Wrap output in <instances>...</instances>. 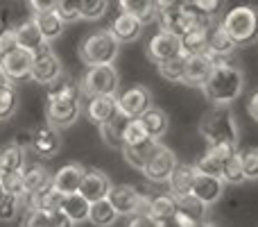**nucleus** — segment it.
<instances>
[{
	"instance_id": "obj_1",
	"label": "nucleus",
	"mask_w": 258,
	"mask_h": 227,
	"mask_svg": "<svg viewBox=\"0 0 258 227\" xmlns=\"http://www.w3.org/2000/svg\"><path fill=\"white\" fill-rule=\"evenodd\" d=\"M200 89L204 94V98L211 100L213 105L229 107L233 100L240 98L242 89H245V73L236 64L229 62V59L227 62H215L213 73H211L209 80Z\"/></svg>"
},
{
	"instance_id": "obj_2",
	"label": "nucleus",
	"mask_w": 258,
	"mask_h": 227,
	"mask_svg": "<svg viewBox=\"0 0 258 227\" xmlns=\"http://www.w3.org/2000/svg\"><path fill=\"white\" fill-rule=\"evenodd\" d=\"M200 134L209 148L215 146H231L238 148V139H240V129H238L236 116L224 105H213L200 120Z\"/></svg>"
},
{
	"instance_id": "obj_3",
	"label": "nucleus",
	"mask_w": 258,
	"mask_h": 227,
	"mask_svg": "<svg viewBox=\"0 0 258 227\" xmlns=\"http://www.w3.org/2000/svg\"><path fill=\"white\" fill-rule=\"evenodd\" d=\"M220 25L238 48L258 43V7L254 5H238L229 9Z\"/></svg>"
},
{
	"instance_id": "obj_4",
	"label": "nucleus",
	"mask_w": 258,
	"mask_h": 227,
	"mask_svg": "<svg viewBox=\"0 0 258 227\" xmlns=\"http://www.w3.org/2000/svg\"><path fill=\"white\" fill-rule=\"evenodd\" d=\"M80 59L86 66H104V64H113L120 55V43L113 39L109 30H98L84 36L80 43Z\"/></svg>"
},
{
	"instance_id": "obj_5",
	"label": "nucleus",
	"mask_w": 258,
	"mask_h": 227,
	"mask_svg": "<svg viewBox=\"0 0 258 227\" xmlns=\"http://www.w3.org/2000/svg\"><path fill=\"white\" fill-rule=\"evenodd\" d=\"M118 86H120V77L113 64H104V66H89L80 82V89L86 98H95V96H116Z\"/></svg>"
},
{
	"instance_id": "obj_6",
	"label": "nucleus",
	"mask_w": 258,
	"mask_h": 227,
	"mask_svg": "<svg viewBox=\"0 0 258 227\" xmlns=\"http://www.w3.org/2000/svg\"><path fill=\"white\" fill-rule=\"evenodd\" d=\"M156 21H159L161 30L163 32H170V34L179 36L181 39L186 32L195 30V27H209L211 23L202 21V18H197L192 12H188L186 7L181 5H174V7H168V9H161V12H156Z\"/></svg>"
},
{
	"instance_id": "obj_7",
	"label": "nucleus",
	"mask_w": 258,
	"mask_h": 227,
	"mask_svg": "<svg viewBox=\"0 0 258 227\" xmlns=\"http://www.w3.org/2000/svg\"><path fill=\"white\" fill-rule=\"evenodd\" d=\"M61 75H63L61 59L54 55V50L50 48V43H45L43 48H39L34 55H32V75H30V80L50 86Z\"/></svg>"
},
{
	"instance_id": "obj_8",
	"label": "nucleus",
	"mask_w": 258,
	"mask_h": 227,
	"mask_svg": "<svg viewBox=\"0 0 258 227\" xmlns=\"http://www.w3.org/2000/svg\"><path fill=\"white\" fill-rule=\"evenodd\" d=\"M177 166H179L177 155H174L168 146H163V143L156 141V148L152 150L150 159H147V164L143 166L141 173L145 175L150 182L161 184V182H168L170 175L174 173V168H177Z\"/></svg>"
},
{
	"instance_id": "obj_9",
	"label": "nucleus",
	"mask_w": 258,
	"mask_h": 227,
	"mask_svg": "<svg viewBox=\"0 0 258 227\" xmlns=\"http://www.w3.org/2000/svg\"><path fill=\"white\" fill-rule=\"evenodd\" d=\"M82 116V98L75 100H50L45 105V123L54 129H66Z\"/></svg>"
},
{
	"instance_id": "obj_10",
	"label": "nucleus",
	"mask_w": 258,
	"mask_h": 227,
	"mask_svg": "<svg viewBox=\"0 0 258 227\" xmlns=\"http://www.w3.org/2000/svg\"><path fill=\"white\" fill-rule=\"evenodd\" d=\"M118 100V114L125 118H141L147 109L152 107V94L145 86H132L116 96Z\"/></svg>"
},
{
	"instance_id": "obj_11",
	"label": "nucleus",
	"mask_w": 258,
	"mask_h": 227,
	"mask_svg": "<svg viewBox=\"0 0 258 227\" xmlns=\"http://www.w3.org/2000/svg\"><path fill=\"white\" fill-rule=\"evenodd\" d=\"M179 55H181V41H179V36L170 34V32L161 30L159 34H154L150 39V43H147V57H150L156 66L179 57Z\"/></svg>"
},
{
	"instance_id": "obj_12",
	"label": "nucleus",
	"mask_w": 258,
	"mask_h": 227,
	"mask_svg": "<svg viewBox=\"0 0 258 227\" xmlns=\"http://www.w3.org/2000/svg\"><path fill=\"white\" fill-rule=\"evenodd\" d=\"M0 68L7 75L9 82H23L30 80L32 75V53L23 48H14L12 53H7L0 59Z\"/></svg>"
},
{
	"instance_id": "obj_13",
	"label": "nucleus",
	"mask_w": 258,
	"mask_h": 227,
	"mask_svg": "<svg viewBox=\"0 0 258 227\" xmlns=\"http://www.w3.org/2000/svg\"><path fill=\"white\" fill-rule=\"evenodd\" d=\"M238 152V148H231V146H215V148H209L200 159L192 164L195 173H202V175H213V177H220L222 175V164L229 159V157Z\"/></svg>"
},
{
	"instance_id": "obj_14",
	"label": "nucleus",
	"mask_w": 258,
	"mask_h": 227,
	"mask_svg": "<svg viewBox=\"0 0 258 227\" xmlns=\"http://www.w3.org/2000/svg\"><path fill=\"white\" fill-rule=\"evenodd\" d=\"M30 146H32V150H34L39 157H45V159L57 157L59 150H61V137H59V129L50 127L48 123L41 125L39 129H34V132H32Z\"/></svg>"
},
{
	"instance_id": "obj_15",
	"label": "nucleus",
	"mask_w": 258,
	"mask_h": 227,
	"mask_svg": "<svg viewBox=\"0 0 258 227\" xmlns=\"http://www.w3.org/2000/svg\"><path fill=\"white\" fill-rule=\"evenodd\" d=\"M111 179L102 173V170H86L84 173V179H82V187L77 193L86 198V200L93 205V202H100V200H107L109 198V191H111Z\"/></svg>"
},
{
	"instance_id": "obj_16",
	"label": "nucleus",
	"mask_w": 258,
	"mask_h": 227,
	"mask_svg": "<svg viewBox=\"0 0 258 227\" xmlns=\"http://www.w3.org/2000/svg\"><path fill=\"white\" fill-rule=\"evenodd\" d=\"M215 68V59L211 55H195L186 59V71H183L181 84L186 86H202Z\"/></svg>"
},
{
	"instance_id": "obj_17",
	"label": "nucleus",
	"mask_w": 258,
	"mask_h": 227,
	"mask_svg": "<svg viewBox=\"0 0 258 227\" xmlns=\"http://www.w3.org/2000/svg\"><path fill=\"white\" fill-rule=\"evenodd\" d=\"M86 118L93 125L102 127L109 120H113L118 116V100L116 96H95V98H89V105L84 109Z\"/></svg>"
},
{
	"instance_id": "obj_18",
	"label": "nucleus",
	"mask_w": 258,
	"mask_h": 227,
	"mask_svg": "<svg viewBox=\"0 0 258 227\" xmlns=\"http://www.w3.org/2000/svg\"><path fill=\"white\" fill-rule=\"evenodd\" d=\"M143 193L136 191V187L129 184H120V187H111L107 200L113 205V209L118 211V216H134L138 211Z\"/></svg>"
},
{
	"instance_id": "obj_19",
	"label": "nucleus",
	"mask_w": 258,
	"mask_h": 227,
	"mask_svg": "<svg viewBox=\"0 0 258 227\" xmlns=\"http://www.w3.org/2000/svg\"><path fill=\"white\" fill-rule=\"evenodd\" d=\"M222 193H224V182L220 177L195 173V179H192V196L204 207L215 205V202L222 198Z\"/></svg>"
},
{
	"instance_id": "obj_20",
	"label": "nucleus",
	"mask_w": 258,
	"mask_h": 227,
	"mask_svg": "<svg viewBox=\"0 0 258 227\" xmlns=\"http://www.w3.org/2000/svg\"><path fill=\"white\" fill-rule=\"evenodd\" d=\"M86 168L82 164H66L52 173V187L57 191H61L63 196H71V193H77L82 187V179H84Z\"/></svg>"
},
{
	"instance_id": "obj_21",
	"label": "nucleus",
	"mask_w": 258,
	"mask_h": 227,
	"mask_svg": "<svg viewBox=\"0 0 258 227\" xmlns=\"http://www.w3.org/2000/svg\"><path fill=\"white\" fill-rule=\"evenodd\" d=\"M109 32L113 34V39H116L118 43H134V41L141 39V34H143V23L138 21V18L129 16V14H125V12H120L111 21Z\"/></svg>"
},
{
	"instance_id": "obj_22",
	"label": "nucleus",
	"mask_w": 258,
	"mask_h": 227,
	"mask_svg": "<svg viewBox=\"0 0 258 227\" xmlns=\"http://www.w3.org/2000/svg\"><path fill=\"white\" fill-rule=\"evenodd\" d=\"M32 21H34V25L39 27L41 36H43L48 43L54 41V39H59V36L63 34V30H66V23H63V18L57 14V9L34 12L32 14Z\"/></svg>"
},
{
	"instance_id": "obj_23",
	"label": "nucleus",
	"mask_w": 258,
	"mask_h": 227,
	"mask_svg": "<svg viewBox=\"0 0 258 227\" xmlns=\"http://www.w3.org/2000/svg\"><path fill=\"white\" fill-rule=\"evenodd\" d=\"M238 46L229 39V34L222 30V25H215L209 30V55L215 62H227L233 53H236Z\"/></svg>"
},
{
	"instance_id": "obj_24",
	"label": "nucleus",
	"mask_w": 258,
	"mask_h": 227,
	"mask_svg": "<svg viewBox=\"0 0 258 227\" xmlns=\"http://www.w3.org/2000/svg\"><path fill=\"white\" fill-rule=\"evenodd\" d=\"M192 179H195V168L190 164H179L174 168V173L170 175L168 184H170V196L174 200H181V198L190 196L192 193Z\"/></svg>"
},
{
	"instance_id": "obj_25",
	"label": "nucleus",
	"mask_w": 258,
	"mask_h": 227,
	"mask_svg": "<svg viewBox=\"0 0 258 227\" xmlns=\"http://www.w3.org/2000/svg\"><path fill=\"white\" fill-rule=\"evenodd\" d=\"M14 34H16V46H18V48L27 50V53H32V55L48 43V41L41 36L39 27L34 25V21H32V18H27V21H23L18 27H14Z\"/></svg>"
},
{
	"instance_id": "obj_26",
	"label": "nucleus",
	"mask_w": 258,
	"mask_h": 227,
	"mask_svg": "<svg viewBox=\"0 0 258 227\" xmlns=\"http://www.w3.org/2000/svg\"><path fill=\"white\" fill-rule=\"evenodd\" d=\"M138 120H141V125H143V129H145V134H147L150 139H154V141H159V139L163 137V134L168 132V127H170L168 114H165L161 107H154V105H152V107L147 109V112L143 114Z\"/></svg>"
},
{
	"instance_id": "obj_27",
	"label": "nucleus",
	"mask_w": 258,
	"mask_h": 227,
	"mask_svg": "<svg viewBox=\"0 0 258 227\" xmlns=\"http://www.w3.org/2000/svg\"><path fill=\"white\" fill-rule=\"evenodd\" d=\"M21 175H23V182H25L27 196H34L36 191H41V189L52 184V173L41 164H25Z\"/></svg>"
},
{
	"instance_id": "obj_28",
	"label": "nucleus",
	"mask_w": 258,
	"mask_h": 227,
	"mask_svg": "<svg viewBox=\"0 0 258 227\" xmlns=\"http://www.w3.org/2000/svg\"><path fill=\"white\" fill-rule=\"evenodd\" d=\"M63 198L66 196L50 184V187L36 191L34 196H30V209H39V211H43V214H52V211L61 209Z\"/></svg>"
},
{
	"instance_id": "obj_29",
	"label": "nucleus",
	"mask_w": 258,
	"mask_h": 227,
	"mask_svg": "<svg viewBox=\"0 0 258 227\" xmlns=\"http://www.w3.org/2000/svg\"><path fill=\"white\" fill-rule=\"evenodd\" d=\"M209 30L211 27H195V30L186 32L181 36V53L186 57H195V55H209Z\"/></svg>"
},
{
	"instance_id": "obj_30",
	"label": "nucleus",
	"mask_w": 258,
	"mask_h": 227,
	"mask_svg": "<svg viewBox=\"0 0 258 227\" xmlns=\"http://www.w3.org/2000/svg\"><path fill=\"white\" fill-rule=\"evenodd\" d=\"M183 7L192 12L197 18L206 23H213L227 7V0H183Z\"/></svg>"
},
{
	"instance_id": "obj_31",
	"label": "nucleus",
	"mask_w": 258,
	"mask_h": 227,
	"mask_svg": "<svg viewBox=\"0 0 258 227\" xmlns=\"http://www.w3.org/2000/svg\"><path fill=\"white\" fill-rule=\"evenodd\" d=\"M25 164H27L25 148L18 146L16 141L7 143V146L0 150V166H3V175H7V173H21Z\"/></svg>"
},
{
	"instance_id": "obj_32",
	"label": "nucleus",
	"mask_w": 258,
	"mask_h": 227,
	"mask_svg": "<svg viewBox=\"0 0 258 227\" xmlns=\"http://www.w3.org/2000/svg\"><path fill=\"white\" fill-rule=\"evenodd\" d=\"M61 211L73 220V223H84V220H89L91 202L86 200L82 193H71V196L63 198Z\"/></svg>"
},
{
	"instance_id": "obj_33",
	"label": "nucleus",
	"mask_w": 258,
	"mask_h": 227,
	"mask_svg": "<svg viewBox=\"0 0 258 227\" xmlns=\"http://www.w3.org/2000/svg\"><path fill=\"white\" fill-rule=\"evenodd\" d=\"M154 148H156V141L154 139H147V141L136 143V146H122V157H125V161L132 168L143 170V166L147 164Z\"/></svg>"
},
{
	"instance_id": "obj_34",
	"label": "nucleus",
	"mask_w": 258,
	"mask_h": 227,
	"mask_svg": "<svg viewBox=\"0 0 258 227\" xmlns=\"http://www.w3.org/2000/svg\"><path fill=\"white\" fill-rule=\"evenodd\" d=\"M75 98H82L80 82H75L68 75H61L57 82H52L48 86V103L50 100H75Z\"/></svg>"
},
{
	"instance_id": "obj_35",
	"label": "nucleus",
	"mask_w": 258,
	"mask_h": 227,
	"mask_svg": "<svg viewBox=\"0 0 258 227\" xmlns=\"http://www.w3.org/2000/svg\"><path fill=\"white\" fill-rule=\"evenodd\" d=\"M120 9L129 16L138 18V21L145 25V23H152L156 18V7L154 0H118Z\"/></svg>"
},
{
	"instance_id": "obj_36",
	"label": "nucleus",
	"mask_w": 258,
	"mask_h": 227,
	"mask_svg": "<svg viewBox=\"0 0 258 227\" xmlns=\"http://www.w3.org/2000/svg\"><path fill=\"white\" fill-rule=\"evenodd\" d=\"M89 220H91V223H93L95 227H111V225L118 220V211L113 209V205H111L109 200L93 202V205H91Z\"/></svg>"
},
{
	"instance_id": "obj_37",
	"label": "nucleus",
	"mask_w": 258,
	"mask_h": 227,
	"mask_svg": "<svg viewBox=\"0 0 258 227\" xmlns=\"http://www.w3.org/2000/svg\"><path fill=\"white\" fill-rule=\"evenodd\" d=\"M127 118L118 114L113 120H109L107 125L100 127V134H102V141L107 143L109 148H122V129H125Z\"/></svg>"
},
{
	"instance_id": "obj_38",
	"label": "nucleus",
	"mask_w": 258,
	"mask_h": 227,
	"mask_svg": "<svg viewBox=\"0 0 258 227\" xmlns=\"http://www.w3.org/2000/svg\"><path fill=\"white\" fill-rule=\"evenodd\" d=\"M177 209H179V205H177V200H174L170 193L152 198V211H150L152 218H156V220H168V218H172Z\"/></svg>"
},
{
	"instance_id": "obj_39",
	"label": "nucleus",
	"mask_w": 258,
	"mask_h": 227,
	"mask_svg": "<svg viewBox=\"0 0 258 227\" xmlns=\"http://www.w3.org/2000/svg\"><path fill=\"white\" fill-rule=\"evenodd\" d=\"M224 184H242L245 182V173H242V161H240V155L233 152L227 161L222 164V175H220Z\"/></svg>"
},
{
	"instance_id": "obj_40",
	"label": "nucleus",
	"mask_w": 258,
	"mask_h": 227,
	"mask_svg": "<svg viewBox=\"0 0 258 227\" xmlns=\"http://www.w3.org/2000/svg\"><path fill=\"white\" fill-rule=\"evenodd\" d=\"M186 55H179V57H174V59H170V62H165V64H159V75L163 77V80H168V82H181V77H183V71H186Z\"/></svg>"
},
{
	"instance_id": "obj_41",
	"label": "nucleus",
	"mask_w": 258,
	"mask_h": 227,
	"mask_svg": "<svg viewBox=\"0 0 258 227\" xmlns=\"http://www.w3.org/2000/svg\"><path fill=\"white\" fill-rule=\"evenodd\" d=\"M18 109V94L12 84L0 89V120H7Z\"/></svg>"
},
{
	"instance_id": "obj_42",
	"label": "nucleus",
	"mask_w": 258,
	"mask_h": 227,
	"mask_svg": "<svg viewBox=\"0 0 258 227\" xmlns=\"http://www.w3.org/2000/svg\"><path fill=\"white\" fill-rule=\"evenodd\" d=\"M147 134L143 129L141 120L138 118H127L125 123V129H122V146H136V143H143L147 141Z\"/></svg>"
},
{
	"instance_id": "obj_43",
	"label": "nucleus",
	"mask_w": 258,
	"mask_h": 227,
	"mask_svg": "<svg viewBox=\"0 0 258 227\" xmlns=\"http://www.w3.org/2000/svg\"><path fill=\"white\" fill-rule=\"evenodd\" d=\"M242 161V173H245V179H251L256 182L258 179V148H245V150H238Z\"/></svg>"
},
{
	"instance_id": "obj_44",
	"label": "nucleus",
	"mask_w": 258,
	"mask_h": 227,
	"mask_svg": "<svg viewBox=\"0 0 258 227\" xmlns=\"http://www.w3.org/2000/svg\"><path fill=\"white\" fill-rule=\"evenodd\" d=\"M0 182H3L5 193L16 196V198H21V200H25V198H27V189H25V182H23V175L21 173H7V175H3V177H0Z\"/></svg>"
},
{
	"instance_id": "obj_45",
	"label": "nucleus",
	"mask_w": 258,
	"mask_h": 227,
	"mask_svg": "<svg viewBox=\"0 0 258 227\" xmlns=\"http://www.w3.org/2000/svg\"><path fill=\"white\" fill-rule=\"evenodd\" d=\"M109 9V0H82V18L84 21H100Z\"/></svg>"
},
{
	"instance_id": "obj_46",
	"label": "nucleus",
	"mask_w": 258,
	"mask_h": 227,
	"mask_svg": "<svg viewBox=\"0 0 258 227\" xmlns=\"http://www.w3.org/2000/svg\"><path fill=\"white\" fill-rule=\"evenodd\" d=\"M57 14L63 18V23H73L82 18V0H59Z\"/></svg>"
},
{
	"instance_id": "obj_47",
	"label": "nucleus",
	"mask_w": 258,
	"mask_h": 227,
	"mask_svg": "<svg viewBox=\"0 0 258 227\" xmlns=\"http://www.w3.org/2000/svg\"><path fill=\"white\" fill-rule=\"evenodd\" d=\"M21 205H23L21 198L5 193V198L0 200V220H3V223L14 220V218H16V214H18V209H21Z\"/></svg>"
},
{
	"instance_id": "obj_48",
	"label": "nucleus",
	"mask_w": 258,
	"mask_h": 227,
	"mask_svg": "<svg viewBox=\"0 0 258 227\" xmlns=\"http://www.w3.org/2000/svg\"><path fill=\"white\" fill-rule=\"evenodd\" d=\"M14 48H18L14 27H3V30H0V59H3L7 53H12Z\"/></svg>"
},
{
	"instance_id": "obj_49",
	"label": "nucleus",
	"mask_w": 258,
	"mask_h": 227,
	"mask_svg": "<svg viewBox=\"0 0 258 227\" xmlns=\"http://www.w3.org/2000/svg\"><path fill=\"white\" fill-rule=\"evenodd\" d=\"M21 227H48V214H43L39 209H30L23 218Z\"/></svg>"
},
{
	"instance_id": "obj_50",
	"label": "nucleus",
	"mask_w": 258,
	"mask_h": 227,
	"mask_svg": "<svg viewBox=\"0 0 258 227\" xmlns=\"http://www.w3.org/2000/svg\"><path fill=\"white\" fill-rule=\"evenodd\" d=\"M48 227H75V223H73V220L68 218L61 209H59V211L48 214Z\"/></svg>"
},
{
	"instance_id": "obj_51",
	"label": "nucleus",
	"mask_w": 258,
	"mask_h": 227,
	"mask_svg": "<svg viewBox=\"0 0 258 227\" xmlns=\"http://www.w3.org/2000/svg\"><path fill=\"white\" fill-rule=\"evenodd\" d=\"M127 227H159V220L147 214H134L132 218H129Z\"/></svg>"
},
{
	"instance_id": "obj_52",
	"label": "nucleus",
	"mask_w": 258,
	"mask_h": 227,
	"mask_svg": "<svg viewBox=\"0 0 258 227\" xmlns=\"http://www.w3.org/2000/svg\"><path fill=\"white\" fill-rule=\"evenodd\" d=\"M27 5H30L32 14H34V12H45V9H57L59 0H27Z\"/></svg>"
},
{
	"instance_id": "obj_53",
	"label": "nucleus",
	"mask_w": 258,
	"mask_h": 227,
	"mask_svg": "<svg viewBox=\"0 0 258 227\" xmlns=\"http://www.w3.org/2000/svg\"><path fill=\"white\" fill-rule=\"evenodd\" d=\"M247 112H249V116L258 123V89L249 96V100H247Z\"/></svg>"
},
{
	"instance_id": "obj_54",
	"label": "nucleus",
	"mask_w": 258,
	"mask_h": 227,
	"mask_svg": "<svg viewBox=\"0 0 258 227\" xmlns=\"http://www.w3.org/2000/svg\"><path fill=\"white\" fill-rule=\"evenodd\" d=\"M197 227H220V223H218V220H213V218H211V216H209V211H206V214L202 216L200 220H197Z\"/></svg>"
},
{
	"instance_id": "obj_55",
	"label": "nucleus",
	"mask_w": 258,
	"mask_h": 227,
	"mask_svg": "<svg viewBox=\"0 0 258 227\" xmlns=\"http://www.w3.org/2000/svg\"><path fill=\"white\" fill-rule=\"evenodd\" d=\"M9 84H12V82L7 80V75H5L3 68H0V89H5V86H9Z\"/></svg>"
},
{
	"instance_id": "obj_56",
	"label": "nucleus",
	"mask_w": 258,
	"mask_h": 227,
	"mask_svg": "<svg viewBox=\"0 0 258 227\" xmlns=\"http://www.w3.org/2000/svg\"><path fill=\"white\" fill-rule=\"evenodd\" d=\"M5 198V189H3V182H0V200Z\"/></svg>"
},
{
	"instance_id": "obj_57",
	"label": "nucleus",
	"mask_w": 258,
	"mask_h": 227,
	"mask_svg": "<svg viewBox=\"0 0 258 227\" xmlns=\"http://www.w3.org/2000/svg\"><path fill=\"white\" fill-rule=\"evenodd\" d=\"M0 177H3V166H0Z\"/></svg>"
}]
</instances>
